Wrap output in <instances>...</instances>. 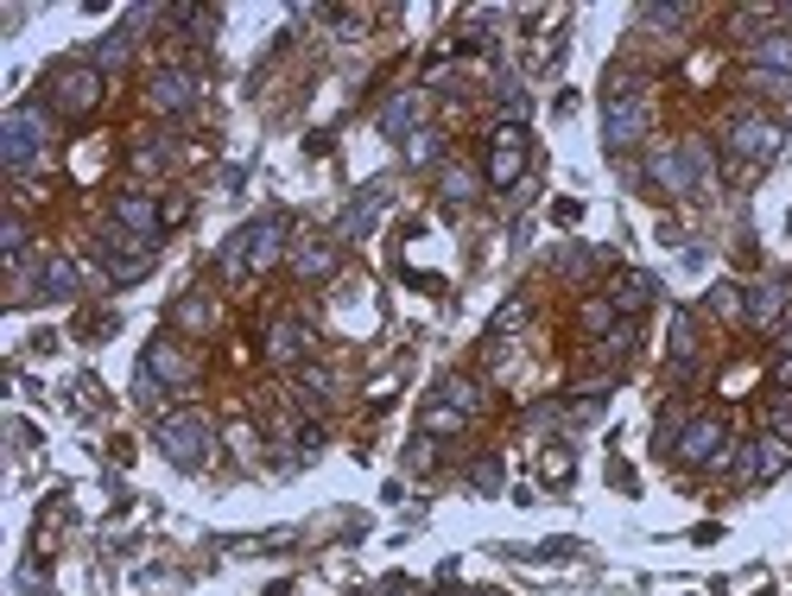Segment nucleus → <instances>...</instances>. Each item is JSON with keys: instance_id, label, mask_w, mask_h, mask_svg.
Returning <instances> with one entry per match:
<instances>
[{"instance_id": "8", "label": "nucleus", "mask_w": 792, "mask_h": 596, "mask_svg": "<svg viewBox=\"0 0 792 596\" xmlns=\"http://www.w3.org/2000/svg\"><path fill=\"white\" fill-rule=\"evenodd\" d=\"M780 470H792V445L787 438H774V432H767V438H742V445H735V463H729V476H735L742 488L774 483Z\"/></svg>"}, {"instance_id": "33", "label": "nucleus", "mask_w": 792, "mask_h": 596, "mask_svg": "<svg viewBox=\"0 0 792 596\" xmlns=\"http://www.w3.org/2000/svg\"><path fill=\"white\" fill-rule=\"evenodd\" d=\"M134 407H146V412H159V419H165V381L146 369V362H140V374H134Z\"/></svg>"}, {"instance_id": "2", "label": "nucleus", "mask_w": 792, "mask_h": 596, "mask_svg": "<svg viewBox=\"0 0 792 596\" xmlns=\"http://www.w3.org/2000/svg\"><path fill=\"white\" fill-rule=\"evenodd\" d=\"M780 147H787V127H780L774 114H735V121L722 127V152L735 159V172H742V178L767 172V165L780 159Z\"/></svg>"}, {"instance_id": "7", "label": "nucleus", "mask_w": 792, "mask_h": 596, "mask_svg": "<svg viewBox=\"0 0 792 596\" xmlns=\"http://www.w3.org/2000/svg\"><path fill=\"white\" fill-rule=\"evenodd\" d=\"M102 261H109L114 286H134V280H146L152 261H159V235H134V228L114 223L109 235H102Z\"/></svg>"}, {"instance_id": "12", "label": "nucleus", "mask_w": 792, "mask_h": 596, "mask_svg": "<svg viewBox=\"0 0 792 596\" xmlns=\"http://www.w3.org/2000/svg\"><path fill=\"white\" fill-rule=\"evenodd\" d=\"M780 318H787V286L780 280H760V286H742V324L760 336L780 331Z\"/></svg>"}, {"instance_id": "17", "label": "nucleus", "mask_w": 792, "mask_h": 596, "mask_svg": "<svg viewBox=\"0 0 792 596\" xmlns=\"http://www.w3.org/2000/svg\"><path fill=\"white\" fill-rule=\"evenodd\" d=\"M286 266L298 280H330V273H336V241H330V235H298Z\"/></svg>"}, {"instance_id": "9", "label": "nucleus", "mask_w": 792, "mask_h": 596, "mask_svg": "<svg viewBox=\"0 0 792 596\" xmlns=\"http://www.w3.org/2000/svg\"><path fill=\"white\" fill-rule=\"evenodd\" d=\"M488 185L495 190L527 185V127L520 121H502L495 140H488Z\"/></svg>"}, {"instance_id": "11", "label": "nucleus", "mask_w": 792, "mask_h": 596, "mask_svg": "<svg viewBox=\"0 0 792 596\" xmlns=\"http://www.w3.org/2000/svg\"><path fill=\"white\" fill-rule=\"evenodd\" d=\"M292 228H286V216H260V223H248L235 241L248 248V266L253 273H267V266H280L292 254V241H286Z\"/></svg>"}, {"instance_id": "14", "label": "nucleus", "mask_w": 792, "mask_h": 596, "mask_svg": "<svg viewBox=\"0 0 792 596\" xmlns=\"http://www.w3.org/2000/svg\"><path fill=\"white\" fill-rule=\"evenodd\" d=\"M197 76L190 71H159L152 83H146V109L152 114H184V109H197Z\"/></svg>"}, {"instance_id": "5", "label": "nucleus", "mask_w": 792, "mask_h": 596, "mask_svg": "<svg viewBox=\"0 0 792 596\" xmlns=\"http://www.w3.org/2000/svg\"><path fill=\"white\" fill-rule=\"evenodd\" d=\"M45 140H51V114H45V109L20 102V109L0 114V159H7L13 172H33L38 152H45Z\"/></svg>"}, {"instance_id": "21", "label": "nucleus", "mask_w": 792, "mask_h": 596, "mask_svg": "<svg viewBox=\"0 0 792 596\" xmlns=\"http://www.w3.org/2000/svg\"><path fill=\"white\" fill-rule=\"evenodd\" d=\"M647 178H653V185H666L672 197H684V190H691V178H684V159H679V147H672V140L647 152Z\"/></svg>"}, {"instance_id": "42", "label": "nucleus", "mask_w": 792, "mask_h": 596, "mask_svg": "<svg viewBox=\"0 0 792 596\" xmlns=\"http://www.w3.org/2000/svg\"><path fill=\"white\" fill-rule=\"evenodd\" d=\"M774 381H780V387L792 394V356H774Z\"/></svg>"}, {"instance_id": "16", "label": "nucleus", "mask_w": 792, "mask_h": 596, "mask_svg": "<svg viewBox=\"0 0 792 596\" xmlns=\"http://www.w3.org/2000/svg\"><path fill=\"white\" fill-rule=\"evenodd\" d=\"M603 293H609L615 318H641L653 298H659V280H653V273H641V266H628V273H615Z\"/></svg>"}, {"instance_id": "15", "label": "nucleus", "mask_w": 792, "mask_h": 596, "mask_svg": "<svg viewBox=\"0 0 792 596\" xmlns=\"http://www.w3.org/2000/svg\"><path fill=\"white\" fill-rule=\"evenodd\" d=\"M140 362H146L152 374H159L165 387H178V394H184V387H197V362L184 356V343H178V336H159V343L146 349Z\"/></svg>"}, {"instance_id": "24", "label": "nucleus", "mask_w": 792, "mask_h": 596, "mask_svg": "<svg viewBox=\"0 0 792 596\" xmlns=\"http://www.w3.org/2000/svg\"><path fill=\"white\" fill-rule=\"evenodd\" d=\"M679 159H684V178H691V190H704L710 178H717V159H710V140H679Z\"/></svg>"}, {"instance_id": "35", "label": "nucleus", "mask_w": 792, "mask_h": 596, "mask_svg": "<svg viewBox=\"0 0 792 596\" xmlns=\"http://www.w3.org/2000/svg\"><path fill=\"white\" fill-rule=\"evenodd\" d=\"M742 83H748L755 96H780V102L792 109V76H780V71H748Z\"/></svg>"}, {"instance_id": "40", "label": "nucleus", "mask_w": 792, "mask_h": 596, "mask_svg": "<svg viewBox=\"0 0 792 596\" xmlns=\"http://www.w3.org/2000/svg\"><path fill=\"white\" fill-rule=\"evenodd\" d=\"M545 476H552V483H565V476H571V450H545V463H540Z\"/></svg>"}, {"instance_id": "23", "label": "nucleus", "mask_w": 792, "mask_h": 596, "mask_svg": "<svg viewBox=\"0 0 792 596\" xmlns=\"http://www.w3.org/2000/svg\"><path fill=\"white\" fill-rule=\"evenodd\" d=\"M210 324H216V305H210V298H203V293H184L178 305H172V331H190V336H203V331H210Z\"/></svg>"}, {"instance_id": "27", "label": "nucleus", "mask_w": 792, "mask_h": 596, "mask_svg": "<svg viewBox=\"0 0 792 596\" xmlns=\"http://www.w3.org/2000/svg\"><path fill=\"white\" fill-rule=\"evenodd\" d=\"M577 324H583V336H596V343H603V336H609L615 324H621V318H615V305H609V293L583 298V311H577Z\"/></svg>"}, {"instance_id": "4", "label": "nucleus", "mask_w": 792, "mask_h": 596, "mask_svg": "<svg viewBox=\"0 0 792 596\" xmlns=\"http://www.w3.org/2000/svg\"><path fill=\"white\" fill-rule=\"evenodd\" d=\"M672 463H679V470H729V463H735L729 425H722L717 412H697V419L684 425V438L672 445Z\"/></svg>"}, {"instance_id": "29", "label": "nucleus", "mask_w": 792, "mask_h": 596, "mask_svg": "<svg viewBox=\"0 0 792 596\" xmlns=\"http://www.w3.org/2000/svg\"><path fill=\"white\" fill-rule=\"evenodd\" d=\"M437 159H444V134H437V127H419V134L406 140V165H419V172H432Z\"/></svg>"}, {"instance_id": "43", "label": "nucleus", "mask_w": 792, "mask_h": 596, "mask_svg": "<svg viewBox=\"0 0 792 596\" xmlns=\"http://www.w3.org/2000/svg\"><path fill=\"white\" fill-rule=\"evenodd\" d=\"M381 596H419V591H412V584H399V578H394V584H387V591H381Z\"/></svg>"}, {"instance_id": "36", "label": "nucleus", "mask_w": 792, "mask_h": 596, "mask_svg": "<svg viewBox=\"0 0 792 596\" xmlns=\"http://www.w3.org/2000/svg\"><path fill=\"white\" fill-rule=\"evenodd\" d=\"M469 483L482 488V495H495V488H502V457H475V463H469Z\"/></svg>"}, {"instance_id": "10", "label": "nucleus", "mask_w": 792, "mask_h": 596, "mask_svg": "<svg viewBox=\"0 0 792 596\" xmlns=\"http://www.w3.org/2000/svg\"><path fill=\"white\" fill-rule=\"evenodd\" d=\"M311 349H318V336H311V324H298V318H273L267 324V362L273 369H305L311 362Z\"/></svg>"}, {"instance_id": "37", "label": "nucleus", "mask_w": 792, "mask_h": 596, "mask_svg": "<svg viewBox=\"0 0 792 596\" xmlns=\"http://www.w3.org/2000/svg\"><path fill=\"white\" fill-rule=\"evenodd\" d=\"M710 311L735 324V318H742V286H717V293H710Z\"/></svg>"}, {"instance_id": "3", "label": "nucleus", "mask_w": 792, "mask_h": 596, "mask_svg": "<svg viewBox=\"0 0 792 596\" xmlns=\"http://www.w3.org/2000/svg\"><path fill=\"white\" fill-rule=\"evenodd\" d=\"M653 134V96L634 89L628 76H615V89L603 96V140L609 152H634Z\"/></svg>"}, {"instance_id": "39", "label": "nucleus", "mask_w": 792, "mask_h": 596, "mask_svg": "<svg viewBox=\"0 0 792 596\" xmlns=\"http://www.w3.org/2000/svg\"><path fill=\"white\" fill-rule=\"evenodd\" d=\"M228 445H235V457H242V463H253V457H260V438H253L248 425H235V432H228Z\"/></svg>"}, {"instance_id": "31", "label": "nucleus", "mask_w": 792, "mask_h": 596, "mask_svg": "<svg viewBox=\"0 0 792 596\" xmlns=\"http://www.w3.org/2000/svg\"><path fill=\"white\" fill-rule=\"evenodd\" d=\"M634 343H641L634 318H621V324H615V331L603 336V349H596V356H603V362H628V356H634Z\"/></svg>"}, {"instance_id": "6", "label": "nucleus", "mask_w": 792, "mask_h": 596, "mask_svg": "<svg viewBox=\"0 0 792 596\" xmlns=\"http://www.w3.org/2000/svg\"><path fill=\"white\" fill-rule=\"evenodd\" d=\"M45 89H51V114L83 121V114H96V102H102V71L76 58V64H58V71L45 76Z\"/></svg>"}, {"instance_id": "25", "label": "nucleus", "mask_w": 792, "mask_h": 596, "mask_svg": "<svg viewBox=\"0 0 792 596\" xmlns=\"http://www.w3.org/2000/svg\"><path fill=\"white\" fill-rule=\"evenodd\" d=\"M437 400H450V407L463 412V419H475V412L488 407V394H482V381H469V374H450V381L437 387Z\"/></svg>"}, {"instance_id": "22", "label": "nucleus", "mask_w": 792, "mask_h": 596, "mask_svg": "<svg viewBox=\"0 0 792 596\" xmlns=\"http://www.w3.org/2000/svg\"><path fill=\"white\" fill-rule=\"evenodd\" d=\"M419 432H425V438H463L469 419L450 407V400H425V412H419Z\"/></svg>"}, {"instance_id": "32", "label": "nucleus", "mask_w": 792, "mask_h": 596, "mask_svg": "<svg viewBox=\"0 0 792 596\" xmlns=\"http://www.w3.org/2000/svg\"><path fill=\"white\" fill-rule=\"evenodd\" d=\"M475 185H482V178H475L469 165H444V178H437L444 203H469V197H475Z\"/></svg>"}, {"instance_id": "18", "label": "nucleus", "mask_w": 792, "mask_h": 596, "mask_svg": "<svg viewBox=\"0 0 792 596\" xmlns=\"http://www.w3.org/2000/svg\"><path fill=\"white\" fill-rule=\"evenodd\" d=\"M114 223L134 228V235H159V228H165V210H159L146 190H121V197H114Z\"/></svg>"}, {"instance_id": "20", "label": "nucleus", "mask_w": 792, "mask_h": 596, "mask_svg": "<svg viewBox=\"0 0 792 596\" xmlns=\"http://www.w3.org/2000/svg\"><path fill=\"white\" fill-rule=\"evenodd\" d=\"M134 58V26H114V33H102L89 51H83V64H96V71L109 76V71H121Z\"/></svg>"}, {"instance_id": "1", "label": "nucleus", "mask_w": 792, "mask_h": 596, "mask_svg": "<svg viewBox=\"0 0 792 596\" xmlns=\"http://www.w3.org/2000/svg\"><path fill=\"white\" fill-rule=\"evenodd\" d=\"M152 445L165 450L172 470H210V463H216V425H210L197 407L165 412V419L152 425Z\"/></svg>"}, {"instance_id": "41", "label": "nucleus", "mask_w": 792, "mask_h": 596, "mask_svg": "<svg viewBox=\"0 0 792 596\" xmlns=\"http://www.w3.org/2000/svg\"><path fill=\"white\" fill-rule=\"evenodd\" d=\"M0 248H7V254H20V248H26V223H20V216H7V228H0Z\"/></svg>"}, {"instance_id": "38", "label": "nucleus", "mask_w": 792, "mask_h": 596, "mask_svg": "<svg viewBox=\"0 0 792 596\" xmlns=\"http://www.w3.org/2000/svg\"><path fill=\"white\" fill-rule=\"evenodd\" d=\"M437 463V438H425V432H419V438H412V450H406V470H432Z\"/></svg>"}, {"instance_id": "26", "label": "nucleus", "mask_w": 792, "mask_h": 596, "mask_svg": "<svg viewBox=\"0 0 792 596\" xmlns=\"http://www.w3.org/2000/svg\"><path fill=\"white\" fill-rule=\"evenodd\" d=\"M38 298H76V266L64 254H45V273H38Z\"/></svg>"}, {"instance_id": "19", "label": "nucleus", "mask_w": 792, "mask_h": 596, "mask_svg": "<svg viewBox=\"0 0 792 596\" xmlns=\"http://www.w3.org/2000/svg\"><path fill=\"white\" fill-rule=\"evenodd\" d=\"M419 114H425V96H419V89H399L394 102L381 109V134H387V140H412V134H419Z\"/></svg>"}, {"instance_id": "30", "label": "nucleus", "mask_w": 792, "mask_h": 596, "mask_svg": "<svg viewBox=\"0 0 792 596\" xmlns=\"http://www.w3.org/2000/svg\"><path fill=\"white\" fill-rule=\"evenodd\" d=\"M330 387H336V374H330L324 362H305V369H298V400L324 407V400H330Z\"/></svg>"}, {"instance_id": "28", "label": "nucleus", "mask_w": 792, "mask_h": 596, "mask_svg": "<svg viewBox=\"0 0 792 596\" xmlns=\"http://www.w3.org/2000/svg\"><path fill=\"white\" fill-rule=\"evenodd\" d=\"M697 349H704V343H697V311H672V362H697Z\"/></svg>"}, {"instance_id": "34", "label": "nucleus", "mask_w": 792, "mask_h": 596, "mask_svg": "<svg viewBox=\"0 0 792 596\" xmlns=\"http://www.w3.org/2000/svg\"><path fill=\"white\" fill-rule=\"evenodd\" d=\"M520 324H527V298H507L502 311L488 318V343H502V336H507V331H520Z\"/></svg>"}, {"instance_id": "13", "label": "nucleus", "mask_w": 792, "mask_h": 596, "mask_svg": "<svg viewBox=\"0 0 792 596\" xmlns=\"http://www.w3.org/2000/svg\"><path fill=\"white\" fill-rule=\"evenodd\" d=\"M742 51H748V71L792 76V26H760V33L742 38Z\"/></svg>"}]
</instances>
